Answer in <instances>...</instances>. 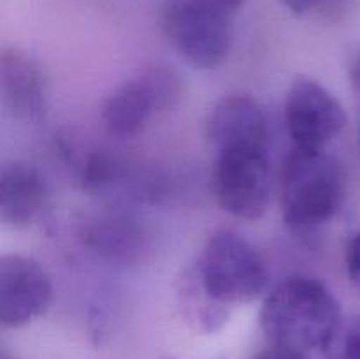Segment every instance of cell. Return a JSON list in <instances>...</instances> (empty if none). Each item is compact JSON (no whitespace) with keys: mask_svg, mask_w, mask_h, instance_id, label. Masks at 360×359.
<instances>
[{"mask_svg":"<svg viewBox=\"0 0 360 359\" xmlns=\"http://www.w3.org/2000/svg\"><path fill=\"white\" fill-rule=\"evenodd\" d=\"M348 76H350V87L354 92L355 99H357L360 106V49L354 55L350 62V69H348Z\"/></svg>","mask_w":360,"mask_h":359,"instance_id":"cell-18","label":"cell"},{"mask_svg":"<svg viewBox=\"0 0 360 359\" xmlns=\"http://www.w3.org/2000/svg\"><path fill=\"white\" fill-rule=\"evenodd\" d=\"M280 2L294 14H308L322 7L327 0H280Z\"/></svg>","mask_w":360,"mask_h":359,"instance_id":"cell-17","label":"cell"},{"mask_svg":"<svg viewBox=\"0 0 360 359\" xmlns=\"http://www.w3.org/2000/svg\"><path fill=\"white\" fill-rule=\"evenodd\" d=\"M49 201L41 172L28 162L13 160L0 171V220L13 229H27L39 220Z\"/></svg>","mask_w":360,"mask_h":359,"instance_id":"cell-11","label":"cell"},{"mask_svg":"<svg viewBox=\"0 0 360 359\" xmlns=\"http://www.w3.org/2000/svg\"><path fill=\"white\" fill-rule=\"evenodd\" d=\"M0 92L4 106L23 122H41L48 109V77L37 58L20 48L0 55Z\"/></svg>","mask_w":360,"mask_h":359,"instance_id":"cell-10","label":"cell"},{"mask_svg":"<svg viewBox=\"0 0 360 359\" xmlns=\"http://www.w3.org/2000/svg\"><path fill=\"white\" fill-rule=\"evenodd\" d=\"M345 197L341 165L323 151L290 153L281 176L285 224L294 232H311L334 218Z\"/></svg>","mask_w":360,"mask_h":359,"instance_id":"cell-2","label":"cell"},{"mask_svg":"<svg viewBox=\"0 0 360 359\" xmlns=\"http://www.w3.org/2000/svg\"><path fill=\"white\" fill-rule=\"evenodd\" d=\"M178 301L183 317L195 329L211 333L227 322L229 306L211 298L193 266L188 267L179 278Z\"/></svg>","mask_w":360,"mask_h":359,"instance_id":"cell-12","label":"cell"},{"mask_svg":"<svg viewBox=\"0 0 360 359\" xmlns=\"http://www.w3.org/2000/svg\"><path fill=\"white\" fill-rule=\"evenodd\" d=\"M359 146H360V120H359Z\"/></svg>","mask_w":360,"mask_h":359,"instance_id":"cell-20","label":"cell"},{"mask_svg":"<svg viewBox=\"0 0 360 359\" xmlns=\"http://www.w3.org/2000/svg\"><path fill=\"white\" fill-rule=\"evenodd\" d=\"M206 132L218 151H266L269 136L264 108L255 99L245 94L221 97L207 116Z\"/></svg>","mask_w":360,"mask_h":359,"instance_id":"cell-9","label":"cell"},{"mask_svg":"<svg viewBox=\"0 0 360 359\" xmlns=\"http://www.w3.org/2000/svg\"><path fill=\"white\" fill-rule=\"evenodd\" d=\"M181 97V80L167 67H151L120 84L102 106V122L109 134L134 137L155 113L167 111Z\"/></svg>","mask_w":360,"mask_h":359,"instance_id":"cell-5","label":"cell"},{"mask_svg":"<svg viewBox=\"0 0 360 359\" xmlns=\"http://www.w3.org/2000/svg\"><path fill=\"white\" fill-rule=\"evenodd\" d=\"M218 204L241 220L262 218L269 206V164L262 150L218 151L213 169Z\"/></svg>","mask_w":360,"mask_h":359,"instance_id":"cell-6","label":"cell"},{"mask_svg":"<svg viewBox=\"0 0 360 359\" xmlns=\"http://www.w3.org/2000/svg\"><path fill=\"white\" fill-rule=\"evenodd\" d=\"M232 16L204 0H167L160 27L172 49L197 69H214L232 48Z\"/></svg>","mask_w":360,"mask_h":359,"instance_id":"cell-4","label":"cell"},{"mask_svg":"<svg viewBox=\"0 0 360 359\" xmlns=\"http://www.w3.org/2000/svg\"><path fill=\"white\" fill-rule=\"evenodd\" d=\"M341 319L333 291L309 277L278 284L260 308V327L271 345L301 352L323 348Z\"/></svg>","mask_w":360,"mask_h":359,"instance_id":"cell-1","label":"cell"},{"mask_svg":"<svg viewBox=\"0 0 360 359\" xmlns=\"http://www.w3.org/2000/svg\"><path fill=\"white\" fill-rule=\"evenodd\" d=\"M322 352L323 359H360V315L343 317Z\"/></svg>","mask_w":360,"mask_h":359,"instance_id":"cell-14","label":"cell"},{"mask_svg":"<svg viewBox=\"0 0 360 359\" xmlns=\"http://www.w3.org/2000/svg\"><path fill=\"white\" fill-rule=\"evenodd\" d=\"M345 263H347L348 278L360 292V231L348 241L347 252H345Z\"/></svg>","mask_w":360,"mask_h":359,"instance_id":"cell-15","label":"cell"},{"mask_svg":"<svg viewBox=\"0 0 360 359\" xmlns=\"http://www.w3.org/2000/svg\"><path fill=\"white\" fill-rule=\"evenodd\" d=\"M285 125L294 148L323 151L347 125V111L323 84L297 77L285 97Z\"/></svg>","mask_w":360,"mask_h":359,"instance_id":"cell-7","label":"cell"},{"mask_svg":"<svg viewBox=\"0 0 360 359\" xmlns=\"http://www.w3.org/2000/svg\"><path fill=\"white\" fill-rule=\"evenodd\" d=\"M0 359H13V358H9L7 354H2V358H0Z\"/></svg>","mask_w":360,"mask_h":359,"instance_id":"cell-19","label":"cell"},{"mask_svg":"<svg viewBox=\"0 0 360 359\" xmlns=\"http://www.w3.org/2000/svg\"><path fill=\"white\" fill-rule=\"evenodd\" d=\"M88 238L97 252L108 253L111 257H129L139 248L141 231L125 218H108L94 225Z\"/></svg>","mask_w":360,"mask_h":359,"instance_id":"cell-13","label":"cell"},{"mask_svg":"<svg viewBox=\"0 0 360 359\" xmlns=\"http://www.w3.org/2000/svg\"><path fill=\"white\" fill-rule=\"evenodd\" d=\"M193 267L211 298L229 308L255 301L269 282L262 256L231 229H218L206 239Z\"/></svg>","mask_w":360,"mask_h":359,"instance_id":"cell-3","label":"cell"},{"mask_svg":"<svg viewBox=\"0 0 360 359\" xmlns=\"http://www.w3.org/2000/svg\"><path fill=\"white\" fill-rule=\"evenodd\" d=\"M51 298V280L35 260L21 253L0 257V324L4 327L28 326L44 315Z\"/></svg>","mask_w":360,"mask_h":359,"instance_id":"cell-8","label":"cell"},{"mask_svg":"<svg viewBox=\"0 0 360 359\" xmlns=\"http://www.w3.org/2000/svg\"><path fill=\"white\" fill-rule=\"evenodd\" d=\"M253 359H308L306 352L295 351V348L280 347V345H271L269 348H264L262 352L255 355Z\"/></svg>","mask_w":360,"mask_h":359,"instance_id":"cell-16","label":"cell"}]
</instances>
